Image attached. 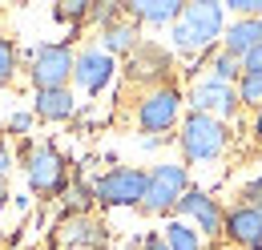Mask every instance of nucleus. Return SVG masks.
I'll return each mask as SVG.
<instances>
[{
	"label": "nucleus",
	"instance_id": "1",
	"mask_svg": "<svg viewBox=\"0 0 262 250\" xmlns=\"http://www.w3.org/2000/svg\"><path fill=\"white\" fill-rule=\"evenodd\" d=\"M222 32H226V4L198 0L182 4V16L169 25V45L182 57H206L222 45Z\"/></svg>",
	"mask_w": 262,
	"mask_h": 250
},
{
	"label": "nucleus",
	"instance_id": "2",
	"mask_svg": "<svg viewBox=\"0 0 262 250\" xmlns=\"http://www.w3.org/2000/svg\"><path fill=\"white\" fill-rule=\"evenodd\" d=\"M178 150L190 165L218 161L230 150V125L210 117V113H186L178 125Z\"/></svg>",
	"mask_w": 262,
	"mask_h": 250
},
{
	"label": "nucleus",
	"instance_id": "3",
	"mask_svg": "<svg viewBox=\"0 0 262 250\" xmlns=\"http://www.w3.org/2000/svg\"><path fill=\"white\" fill-rule=\"evenodd\" d=\"M186 117V93L169 81V85H154L137 97V109H133V121L145 137H162L173 125H182Z\"/></svg>",
	"mask_w": 262,
	"mask_h": 250
},
{
	"label": "nucleus",
	"instance_id": "4",
	"mask_svg": "<svg viewBox=\"0 0 262 250\" xmlns=\"http://www.w3.org/2000/svg\"><path fill=\"white\" fill-rule=\"evenodd\" d=\"M25 178L36 198H57L69 190V161L57 154V145L49 141H25Z\"/></svg>",
	"mask_w": 262,
	"mask_h": 250
},
{
	"label": "nucleus",
	"instance_id": "5",
	"mask_svg": "<svg viewBox=\"0 0 262 250\" xmlns=\"http://www.w3.org/2000/svg\"><path fill=\"white\" fill-rule=\"evenodd\" d=\"M186 190H190V165L186 161H158L149 170V186H145V198H141V210L154 214V218L178 214V202H182Z\"/></svg>",
	"mask_w": 262,
	"mask_h": 250
},
{
	"label": "nucleus",
	"instance_id": "6",
	"mask_svg": "<svg viewBox=\"0 0 262 250\" xmlns=\"http://www.w3.org/2000/svg\"><path fill=\"white\" fill-rule=\"evenodd\" d=\"M149 186V170H137V165H113L105 170L97 182H93V198L109 210H121V206H141Z\"/></svg>",
	"mask_w": 262,
	"mask_h": 250
},
{
	"label": "nucleus",
	"instance_id": "7",
	"mask_svg": "<svg viewBox=\"0 0 262 250\" xmlns=\"http://www.w3.org/2000/svg\"><path fill=\"white\" fill-rule=\"evenodd\" d=\"M186 105H190V113H210V117H218V121H226V125H230V117H238V109H242L238 89L214 81V77H206V73L190 81Z\"/></svg>",
	"mask_w": 262,
	"mask_h": 250
},
{
	"label": "nucleus",
	"instance_id": "8",
	"mask_svg": "<svg viewBox=\"0 0 262 250\" xmlns=\"http://www.w3.org/2000/svg\"><path fill=\"white\" fill-rule=\"evenodd\" d=\"M73 65H77V57H73V49H69L65 40L36 45L33 69H29L36 93H40V89H69V81H73Z\"/></svg>",
	"mask_w": 262,
	"mask_h": 250
},
{
	"label": "nucleus",
	"instance_id": "9",
	"mask_svg": "<svg viewBox=\"0 0 262 250\" xmlns=\"http://www.w3.org/2000/svg\"><path fill=\"white\" fill-rule=\"evenodd\" d=\"M178 218L190 222L202 238H222V226H226V210H222V202L210 194V190H198L190 186L182 194V202H178Z\"/></svg>",
	"mask_w": 262,
	"mask_h": 250
},
{
	"label": "nucleus",
	"instance_id": "10",
	"mask_svg": "<svg viewBox=\"0 0 262 250\" xmlns=\"http://www.w3.org/2000/svg\"><path fill=\"white\" fill-rule=\"evenodd\" d=\"M169 69H173L169 49L141 40V45L129 53V61H125V81H129V85L141 81L145 89H154V85H169Z\"/></svg>",
	"mask_w": 262,
	"mask_h": 250
},
{
	"label": "nucleus",
	"instance_id": "11",
	"mask_svg": "<svg viewBox=\"0 0 262 250\" xmlns=\"http://www.w3.org/2000/svg\"><path fill=\"white\" fill-rule=\"evenodd\" d=\"M117 77V57H109L105 49H85V53H77V65H73V81H77V89L89 97H97L101 89H109V81Z\"/></svg>",
	"mask_w": 262,
	"mask_h": 250
},
{
	"label": "nucleus",
	"instance_id": "12",
	"mask_svg": "<svg viewBox=\"0 0 262 250\" xmlns=\"http://www.w3.org/2000/svg\"><path fill=\"white\" fill-rule=\"evenodd\" d=\"M57 238L65 250H105L109 246V226L97 214H65Z\"/></svg>",
	"mask_w": 262,
	"mask_h": 250
},
{
	"label": "nucleus",
	"instance_id": "13",
	"mask_svg": "<svg viewBox=\"0 0 262 250\" xmlns=\"http://www.w3.org/2000/svg\"><path fill=\"white\" fill-rule=\"evenodd\" d=\"M222 238L238 250H262V214L250 206H230L226 210V226H222Z\"/></svg>",
	"mask_w": 262,
	"mask_h": 250
},
{
	"label": "nucleus",
	"instance_id": "14",
	"mask_svg": "<svg viewBox=\"0 0 262 250\" xmlns=\"http://www.w3.org/2000/svg\"><path fill=\"white\" fill-rule=\"evenodd\" d=\"M262 45V16L258 20H226V32H222V53H230V57H246V53H254Z\"/></svg>",
	"mask_w": 262,
	"mask_h": 250
},
{
	"label": "nucleus",
	"instance_id": "15",
	"mask_svg": "<svg viewBox=\"0 0 262 250\" xmlns=\"http://www.w3.org/2000/svg\"><path fill=\"white\" fill-rule=\"evenodd\" d=\"M73 113H77L73 89H40L33 101V117H40V121H69Z\"/></svg>",
	"mask_w": 262,
	"mask_h": 250
},
{
	"label": "nucleus",
	"instance_id": "16",
	"mask_svg": "<svg viewBox=\"0 0 262 250\" xmlns=\"http://www.w3.org/2000/svg\"><path fill=\"white\" fill-rule=\"evenodd\" d=\"M125 16H129L133 25L141 29V25H173L178 16H182V4L178 0H141V4H125Z\"/></svg>",
	"mask_w": 262,
	"mask_h": 250
},
{
	"label": "nucleus",
	"instance_id": "17",
	"mask_svg": "<svg viewBox=\"0 0 262 250\" xmlns=\"http://www.w3.org/2000/svg\"><path fill=\"white\" fill-rule=\"evenodd\" d=\"M141 45V29L133 25L129 16H121L117 25H109V29H101V49L109 53V57H129L133 49Z\"/></svg>",
	"mask_w": 262,
	"mask_h": 250
},
{
	"label": "nucleus",
	"instance_id": "18",
	"mask_svg": "<svg viewBox=\"0 0 262 250\" xmlns=\"http://www.w3.org/2000/svg\"><path fill=\"white\" fill-rule=\"evenodd\" d=\"M162 242L169 250H206V238L198 234L190 222H182V218H169L162 226Z\"/></svg>",
	"mask_w": 262,
	"mask_h": 250
},
{
	"label": "nucleus",
	"instance_id": "19",
	"mask_svg": "<svg viewBox=\"0 0 262 250\" xmlns=\"http://www.w3.org/2000/svg\"><path fill=\"white\" fill-rule=\"evenodd\" d=\"M206 77H214V81H222V85H238L242 61L230 57V53H222V49H214V53H206Z\"/></svg>",
	"mask_w": 262,
	"mask_h": 250
},
{
	"label": "nucleus",
	"instance_id": "20",
	"mask_svg": "<svg viewBox=\"0 0 262 250\" xmlns=\"http://www.w3.org/2000/svg\"><path fill=\"white\" fill-rule=\"evenodd\" d=\"M16 69H20V53H16V45L0 32V89H8V85H12Z\"/></svg>",
	"mask_w": 262,
	"mask_h": 250
},
{
	"label": "nucleus",
	"instance_id": "21",
	"mask_svg": "<svg viewBox=\"0 0 262 250\" xmlns=\"http://www.w3.org/2000/svg\"><path fill=\"white\" fill-rule=\"evenodd\" d=\"M65 210L69 214H93V202H97V198H93V186H85V182H77V186H69L65 190Z\"/></svg>",
	"mask_w": 262,
	"mask_h": 250
},
{
	"label": "nucleus",
	"instance_id": "22",
	"mask_svg": "<svg viewBox=\"0 0 262 250\" xmlns=\"http://www.w3.org/2000/svg\"><path fill=\"white\" fill-rule=\"evenodd\" d=\"M234 89H238V101H242L246 109H262V77H250V73H242Z\"/></svg>",
	"mask_w": 262,
	"mask_h": 250
},
{
	"label": "nucleus",
	"instance_id": "23",
	"mask_svg": "<svg viewBox=\"0 0 262 250\" xmlns=\"http://www.w3.org/2000/svg\"><path fill=\"white\" fill-rule=\"evenodd\" d=\"M89 12H93V4H85V0H65V4L53 8V16L65 20V25H81V20H89Z\"/></svg>",
	"mask_w": 262,
	"mask_h": 250
},
{
	"label": "nucleus",
	"instance_id": "24",
	"mask_svg": "<svg viewBox=\"0 0 262 250\" xmlns=\"http://www.w3.org/2000/svg\"><path fill=\"white\" fill-rule=\"evenodd\" d=\"M226 12H234V20H258L262 16V0H230Z\"/></svg>",
	"mask_w": 262,
	"mask_h": 250
},
{
	"label": "nucleus",
	"instance_id": "25",
	"mask_svg": "<svg viewBox=\"0 0 262 250\" xmlns=\"http://www.w3.org/2000/svg\"><path fill=\"white\" fill-rule=\"evenodd\" d=\"M242 206H250V210L262 214V174H254V178L242 182Z\"/></svg>",
	"mask_w": 262,
	"mask_h": 250
},
{
	"label": "nucleus",
	"instance_id": "26",
	"mask_svg": "<svg viewBox=\"0 0 262 250\" xmlns=\"http://www.w3.org/2000/svg\"><path fill=\"white\" fill-rule=\"evenodd\" d=\"M33 113H29V109H20V113H12V117H8V133H16V137H25V133H29V129H33Z\"/></svg>",
	"mask_w": 262,
	"mask_h": 250
},
{
	"label": "nucleus",
	"instance_id": "27",
	"mask_svg": "<svg viewBox=\"0 0 262 250\" xmlns=\"http://www.w3.org/2000/svg\"><path fill=\"white\" fill-rule=\"evenodd\" d=\"M242 73H250V77H262V45L254 53H246L242 57Z\"/></svg>",
	"mask_w": 262,
	"mask_h": 250
},
{
	"label": "nucleus",
	"instance_id": "28",
	"mask_svg": "<svg viewBox=\"0 0 262 250\" xmlns=\"http://www.w3.org/2000/svg\"><path fill=\"white\" fill-rule=\"evenodd\" d=\"M8 170H12V154H8V141L0 137V178H4Z\"/></svg>",
	"mask_w": 262,
	"mask_h": 250
},
{
	"label": "nucleus",
	"instance_id": "29",
	"mask_svg": "<svg viewBox=\"0 0 262 250\" xmlns=\"http://www.w3.org/2000/svg\"><path fill=\"white\" fill-rule=\"evenodd\" d=\"M145 250H169L162 242V230H149V234H145Z\"/></svg>",
	"mask_w": 262,
	"mask_h": 250
},
{
	"label": "nucleus",
	"instance_id": "30",
	"mask_svg": "<svg viewBox=\"0 0 262 250\" xmlns=\"http://www.w3.org/2000/svg\"><path fill=\"white\" fill-rule=\"evenodd\" d=\"M250 133H254V141H262V109H254V117H250Z\"/></svg>",
	"mask_w": 262,
	"mask_h": 250
},
{
	"label": "nucleus",
	"instance_id": "31",
	"mask_svg": "<svg viewBox=\"0 0 262 250\" xmlns=\"http://www.w3.org/2000/svg\"><path fill=\"white\" fill-rule=\"evenodd\" d=\"M162 141H165V137H141V150H158Z\"/></svg>",
	"mask_w": 262,
	"mask_h": 250
},
{
	"label": "nucleus",
	"instance_id": "32",
	"mask_svg": "<svg viewBox=\"0 0 262 250\" xmlns=\"http://www.w3.org/2000/svg\"><path fill=\"white\" fill-rule=\"evenodd\" d=\"M4 206H8V182L0 178V214H4Z\"/></svg>",
	"mask_w": 262,
	"mask_h": 250
},
{
	"label": "nucleus",
	"instance_id": "33",
	"mask_svg": "<svg viewBox=\"0 0 262 250\" xmlns=\"http://www.w3.org/2000/svg\"><path fill=\"white\" fill-rule=\"evenodd\" d=\"M0 242H4V234H0Z\"/></svg>",
	"mask_w": 262,
	"mask_h": 250
}]
</instances>
